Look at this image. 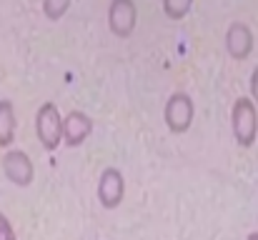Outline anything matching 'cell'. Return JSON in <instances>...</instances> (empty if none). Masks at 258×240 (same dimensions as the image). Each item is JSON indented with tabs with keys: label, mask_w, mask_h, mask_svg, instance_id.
<instances>
[{
	"label": "cell",
	"mask_w": 258,
	"mask_h": 240,
	"mask_svg": "<svg viewBox=\"0 0 258 240\" xmlns=\"http://www.w3.org/2000/svg\"><path fill=\"white\" fill-rule=\"evenodd\" d=\"M231 128L233 138L241 148H251L258 135V113L251 98H238L231 108Z\"/></svg>",
	"instance_id": "1"
},
{
	"label": "cell",
	"mask_w": 258,
	"mask_h": 240,
	"mask_svg": "<svg viewBox=\"0 0 258 240\" xmlns=\"http://www.w3.org/2000/svg\"><path fill=\"white\" fill-rule=\"evenodd\" d=\"M35 135L45 150H58L63 143V115L55 103H43L35 113Z\"/></svg>",
	"instance_id": "2"
},
{
	"label": "cell",
	"mask_w": 258,
	"mask_h": 240,
	"mask_svg": "<svg viewBox=\"0 0 258 240\" xmlns=\"http://www.w3.org/2000/svg\"><path fill=\"white\" fill-rule=\"evenodd\" d=\"M193 115H196V105H193V98L183 90L173 93L171 98L166 100L163 105V123L166 128L171 130L173 135H183L190 130L193 125Z\"/></svg>",
	"instance_id": "3"
},
{
	"label": "cell",
	"mask_w": 258,
	"mask_h": 240,
	"mask_svg": "<svg viewBox=\"0 0 258 240\" xmlns=\"http://www.w3.org/2000/svg\"><path fill=\"white\" fill-rule=\"evenodd\" d=\"M95 195H98V203H100L105 210H115V208L123 203V195H125V178H123V173H120L115 165L103 168V173H100V178H98Z\"/></svg>",
	"instance_id": "4"
},
{
	"label": "cell",
	"mask_w": 258,
	"mask_h": 240,
	"mask_svg": "<svg viewBox=\"0 0 258 240\" xmlns=\"http://www.w3.org/2000/svg\"><path fill=\"white\" fill-rule=\"evenodd\" d=\"M0 168H3V175L18 188H28L33 183V178H35V165H33V160H30V155L25 150L8 148L3 153Z\"/></svg>",
	"instance_id": "5"
},
{
	"label": "cell",
	"mask_w": 258,
	"mask_h": 240,
	"mask_svg": "<svg viewBox=\"0 0 258 240\" xmlns=\"http://www.w3.org/2000/svg\"><path fill=\"white\" fill-rule=\"evenodd\" d=\"M138 25V8L133 0H110L108 5V28L115 38H131Z\"/></svg>",
	"instance_id": "6"
},
{
	"label": "cell",
	"mask_w": 258,
	"mask_h": 240,
	"mask_svg": "<svg viewBox=\"0 0 258 240\" xmlns=\"http://www.w3.org/2000/svg\"><path fill=\"white\" fill-rule=\"evenodd\" d=\"M93 133V118L83 110H71L68 115H63V143L68 148H78L83 145Z\"/></svg>",
	"instance_id": "7"
},
{
	"label": "cell",
	"mask_w": 258,
	"mask_h": 240,
	"mask_svg": "<svg viewBox=\"0 0 258 240\" xmlns=\"http://www.w3.org/2000/svg\"><path fill=\"white\" fill-rule=\"evenodd\" d=\"M223 43H226V50L233 60H246L253 50V33L246 23H231Z\"/></svg>",
	"instance_id": "8"
},
{
	"label": "cell",
	"mask_w": 258,
	"mask_h": 240,
	"mask_svg": "<svg viewBox=\"0 0 258 240\" xmlns=\"http://www.w3.org/2000/svg\"><path fill=\"white\" fill-rule=\"evenodd\" d=\"M15 128H18L15 105L13 100L3 98L0 100V148H10L15 143Z\"/></svg>",
	"instance_id": "9"
},
{
	"label": "cell",
	"mask_w": 258,
	"mask_h": 240,
	"mask_svg": "<svg viewBox=\"0 0 258 240\" xmlns=\"http://www.w3.org/2000/svg\"><path fill=\"white\" fill-rule=\"evenodd\" d=\"M193 8V0H163V13L168 20H183Z\"/></svg>",
	"instance_id": "10"
},
{
	"label": "cell",
	"mask_w": 258,
	"mask_h": 240,
	"mask_svg": "<svg viewBox=\"0 0 258 240\" xmlns=\"http://www.w3.org/2000/svg\"><path fill=\"white\" fill-rule=\"evenodd\" d=\"M71 3L73 0H43V15H45V20H50V23L60 20L68 13Z\"/></svg>",
	"instance_id": "11"
},
{
	"label": "cell",
	"mask_w": 258,
	"mask_h": 240,
	"mask_svg": "<svg viewBox=\"0 0 258 240\" xmlns=\"http://www.w3.org/2000/svg\"><path fill=\"white\" fill-rule=\"evenodd\" d=\"M0 240H18L15 238V230H13V225H10V220L0 213Z\"/></svg>",
	"instance_id": "12"
},
{
	"label": "cell",
	"mask_w": 258,
	"mask_h": 240,
	"mask_svg": "<svg viewBox=\"0 0 258 240\" xmlns=\"http://www.w3.org/2000/svg\"><path fill=\"white\" fill-rule=\"evenodd\" d=\"M251 95H253V103H258V65L253 68V75H251Z\"/></svg>",
	"instance_id": "13"
},
{
	"label": "cell",
	"mask_w": 258,
	"mask_h": 240,
	"mask_svg": "<svg viewBox=\"0 0 258 240\" xmlns=\"http://www.w3.org/2000/svg\"><path fill=\"white\" fill-rule=\"evenodd\" d=\"M246 240H258V233H248V238Z\"/></svg>",
	"instance_id": "14"
}]
</instances>
